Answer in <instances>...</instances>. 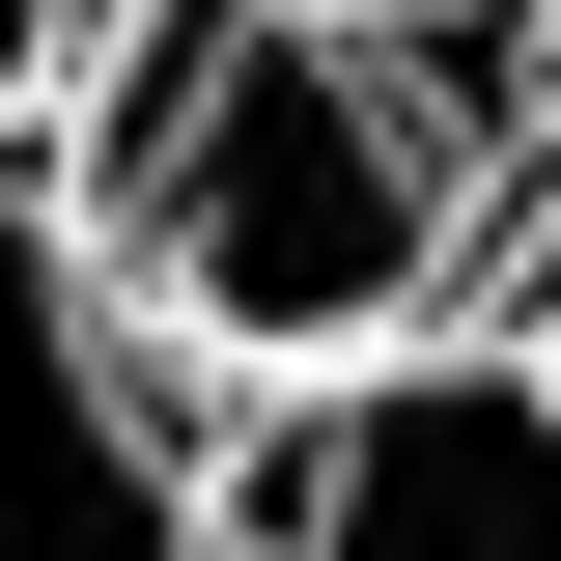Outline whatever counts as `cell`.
I'll use <instances>...</instances> for the list:
<instances>
[{
    "label": "cell",
    "instance_id": "cell-1",
    "mask_svg": "<svg viewBox=\"0 0 561 561\" xmlns=\"http://www.w3.org/2000/svg\"><path fill=\"white\" fill-rule=\"evenodd\" d=\"M84 280L140 309L169 393H309V365L449 337L561 197V57H421L337 0H113L84 84L28 113Z\"/></svg>",
    "mask_w": 561,
    "mask_h": 561
},
{
    "label": "cell",
    "instance_id": "cell-2",
    "mask_svg": "<svg viewBox=\"0 0 561 561\" xmlns=\"http://www.w3.org/2000/svg\"><path fill=\"white\" fill-rule=\"evenodd\" d=\"M197 478H225V561H561V393L449 309L393 365L253 393V449H197Z\"/></svg>",
    "mask_w": 561,
    "mask_h": 561
},
{
    "label": "cell",
    "instance_id": "cell-3",
    "mask_svg": "<svg viewBox=\"0 0 561 561\" xmlns=\"http://www.w3.org/2000/svg\"><path fill=\"white\" fill-rule=\"evenodd\" d=\"M0 561H225L197 393L140 365V309L84 280V225H57L28 140H0Z\"/></svg>",
    "mask_w": 561,
    "mask_h": 561
},
{
    "label": "cell",
    "instance_id": "cell-4",
    "mask_svg": "<svg viewBox=\"0 0 561 561\" xmlns=\"http://www.w3.org/2000/svg\"><path fill=\"white\" fill-rule=\"evenodd\" d=\"M337 28H421V57H561V0H337Z\"/></svg>",
    "mask_w": 561,
    "mask_h": 561
},
{
    "label": "cell",
    "instance_id": "cell-5",
    "mask_svg": "<svg viewBox=\"0 0 561 561\" xmlns=\"http://www.w3.org/2000/svg\"><path fill=\"white\" fill-rule=\"evenodd\" d=\"M84 28H113V0H0V140H28V113L84 84Z\"/></svg>",
    "mask_w": 561,
    "mask_h": 561
},
{
    "label": "cell",
    "instance_id": "cell-6",
    "mask_svg": "<svg viewBox=\"0 0 561 561\" xmlns=\"http://www.w3.org/2000/svg\"><path fill=\"white\" fill-rule=\"evenodd\" d=\"M478 337H505V365L561 393V197H534V253H505V309H478Z\"/></svg>",
    "mask_w": 561,
    "mask_h": 561
}]
</instances>
